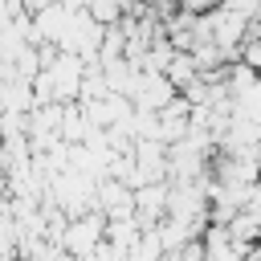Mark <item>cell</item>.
<instances>
[{
    "label": "cell",
    "mask_w": 261,
    "mask_h": 261,
    "mask_svg": "<svg viewBox=\"0 0 261 261\" xmlns=\"http://www.w3.org/2000/svg\"><path fill=\"white\" fill-rule=\"evenodd\" d=\"M241 61L261 77V37H245L241 41Z\"/></svg>",
    "instance_id": "obj_1"
},
{
    "label": "cell",
    "mask_w": 261,
    "mask_h": 261,
    "mask_svg": "<svg viewBox=\"0 0 261 261\" xmlns=\"http://www.w3.org/2000/svg\"><path fill=\"white\" fill-rule=\"evenodd\" d=\"M179 8H184V12H192V16H200V12H212V8H216V0H179Z\"/></svg>",
    "instance_id": "obj_2"
}]
</instances>
